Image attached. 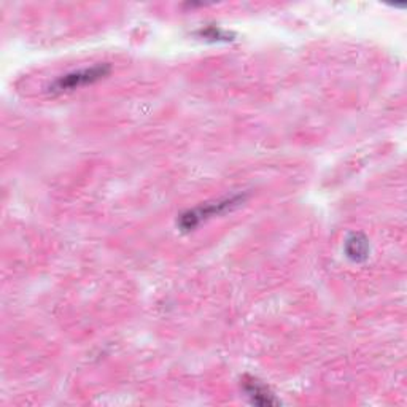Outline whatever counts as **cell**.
<instances>
[{"instance_id":"cell-1","label":"cell","mask_w":407,"mask_h":407,"mask_svg":"<svg viewBox=\"0 0 407 407\" xmlns=\"http://www.w3.org/2000/svg\"><path fill=\"white\" fill-rule=\"evenodd\" d=\"M110 70L112 69L108 64H97L91 67V69L70 72V74L59 77L50 86V91L51 93H69V91L88 86V84H93L105 78L110 74Z\"/></svg>"},{"instance_id":"cell-2","label":"cell","mask_w":407,"mask_h":407,"mask_svg":"<svg viewBox=\"0 0 407 407\" xmlns=\"http://www.w3.org/2000/svg\"><path fill=\"white\" fill-rule=\"evenodd\" d=\"M242 200V196H233V198H228V199H223V200H218V202L214 204H205L204 207H198V209H193L190 212H186V214L181 215L180 218V228L183 231H191L196 226H199L200 223L209 220L210 217H215V215H220L223 212L229 210L231 207H234Z\"/></svg>"},{"instance_id":"cell-4","label":"cell","mask_w":407,"mask_h":407,"mask_svg":"<svg viewBox=\"0 0 407 407\" xmlns=\"http://www.w3.org/2000/svg\"><path fill=\"white\" fill-rule=\"evenodd\" d=\"M368 240L364 239L363 235L355 234L351 235L347 240V245H345V252H347V257L355 259V261H361L364 258H368Z\"/></svg>"},{"instance_id":"cell-5","label":"cell","mask_w":407,"mask_h":407,"mask_svg":"<svg viewBox=\"0 0 407 407\" xmlns=\"http://www.w3.org/2000/svg\"><path fill=\"white\" fill-rule=\"evenodd\" d=\"M200 35H202V37H205V39H212V40H229V35L226 32H223V30L215 29V27L202 30Z\"/></svg>"},{"instance_id":"cell-3","label":"cell","mask_w":407,"mask_h":407,"mask_svg":"<svg viewBox=\"0 0 407 407\" xmlns=\"http://www.w3.org/2000/svg\"><path fill=\"white\" fill-rule=\"evenodd\" d=\"M244 390L250 403L254 406H277L278 399L269 392V388L261 384L257 379H248L244 382Z\"/></svg>"}]
</instances>
